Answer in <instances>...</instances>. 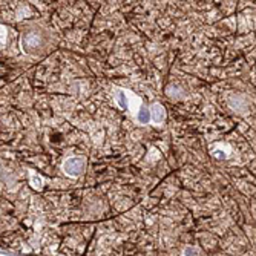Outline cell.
I'll use <instances>...</instances> for the list:
<instances>
[{"instance_id": "6da1fadb", "label": "cell", "mask_w": 256, "mask_h": 256, "mask_svg": "<svg viewBox=\"0 0 256 256\" xmlns=\"http://www.w3.org/2000/svg\"><path fill=\"white\" fill-rule=\"evenodd\" d=\"M43 43H44L43 36L37 30H31V31L23 32L22 40H20L22 50H23V52H26V54L31 52V51H37L38 48H42Z\"/></svg>"}, {"instance_id": "7a4b0ae2", "label": "cell", "mask_w": 256, "mask_h": 256, "mask_svg": "<svg viewBox=\"0 0 256 256\" xmlns=\"http://www.w3.org/2000/svg\"><path fill=\"white\" fill-rule=\"evenodd\" d=\"M84 170V158L83 156H69L63 161L62 172L69 178H78Z\"/></svg>"}, {"instance_id": "3957f363", "label": "cell", "mask_w": 256, "mask_h": 256, "mask_svg": "<svg viewBox=\"0 0 256 256\" xmlns=\"http://www.w3.org/2000/svg\"><path fill=\"white\" fill-rule=\"evenodd\" d=\"M150 109V123L155 126H161L166 122V108L160 103H152L149 106Z\"/></svg>"}, {"instance_id": "277c9868", "label": "cell", "mask_w": 256, "mask_h": 256, "mask_svg": "<svg viewBox=\"0 0 256 256\" xmlns=\"http://www.w3.org/2000/svg\"><path fill=\"white\" fill-rule=\"evenodd\" d=\"M132 94L122 88H115L114 90V98H115V103H117V106L123 110H130V97Z\"/></svg>"}, {"instance_id": "5b68a950", "label": "cell", "mask_w": 256, "mask_h": 256, "mask_svg": "<svg viewBox=\"0 0 256 256\" xmlns=\"http://www.w3.org/2000/svg\"><path fill=\"white\" fill-rule=\"evenodd\" d=\"M210 155L218 161L228 160L232 156V148L226 143H216L210 148Z\"/></svg>"}, {"instance_id": "8992f818", "label": "cell", "mask_w": 256, "mask_h": 256, "mask_svg": "<svg viewBox=\"0 0 256 256\" xmlns=\"http://www.w3.org/2000/svg\"><path fill=\"white\" fill-rule=\"evenodd\" d=\"M135 122L136 124H150V109L148 106H144L143 103L140 104L138 110L135 112Z\"/></svg>"}, {"instance_id": "52a82bcc", "label": "cell", "mask_w": 256, "mask_h": 256, "mask_svg": "<svg viewBox=\"0 0 256 256\" xmlns=\"http://www.w3.org/2000/svg\"><path fill=\"white\" fill-rule=\"evenodd\" d=\"M30 184H31V188H34L36 190H40L44 184V180L38 174H36L34 170H30Z\"/></svg>"}, {"instance_id": "ba28073f", "label": "cell", "mask_w": 256, "mask_h": 256, "mask_svg": "<svg viewBox=\"0 0 256 256\" xmlns=\"http://www.w3.org/2000/svg\"><path fill=\"white\" fill-rule=\"evenodd\" d=\"M6 37H8V28L2 26V46L6 44Z\"/></svg>"}]
</instances>
